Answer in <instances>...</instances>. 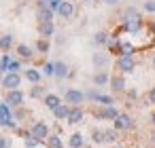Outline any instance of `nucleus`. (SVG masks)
<instances>
[{
  "instance_id": "obj_47",
  "label": "nucleus",
  "mask_w": 155,
  "mask_h": 148,
  "mask_svg": "<svg viewBox=\"0 0 155 148\" xmlns=\"http://www.w3.org/2000/svg\"><path fill=\"white\" fill-rule=\"evenodd\" d=\"M113 148H121V146H113Z\"/></svg>"
},
{
  "instance_id": "obj_29",
  "label": "nucleus",
  "mask_w": 155,
  "mask_h": 148,
  "mask_svg": "<svg viewBox=\"0 0 155 148\" xmlns=\"http://www.w3.org/2000/svg\"><path fill=\"white\" fill-rule=\"evenodd\" d=\"M43 95H45V89L38 87V85H34V87L30 89V97H43Z\"/></svg>"
},
{
  "instance_id": "obj_14",
  "label": "nucleus",
  "mask_w": 155,
  "mask_h": 148,
  "mask_svg": "<svg viewBox=\"0 0 155 148\" xmlns=\"http://www.w3.org/2000/svg\"><path fill=\"white\" fill-rule=\"evenodd\" d=\"M70 108H72V106H66V104H60V106H58V108L53 110V114H55V118H60V121H62V118H66V121H68V114H70Z\"/></svg>"
},
{
  "instance_id": "obj_38",
  "label": "nucleus",
  "mask_w": 155,
  "mask_h": 148,
  "mask_svg": "<svg viewBox=\"0 0 155 148\" xmlns=\"http://www.w3.org/2000/svg\"><path fill=\"white\" fill-rule=\"evenodd\" d=\"M100 2H104V5H117L119 0H100Z\"/></svg>"
},
{
  "instance_id": "obj_36",
  "label": "nucleus",
  "mask_w": 155,
  "mask_h": 148,
  "mask_svg": "<svg viewBox=\"0 0 155 148\" xmlns=\"http://www.w3.org/2000/svg\"><path fill=\"white\" fill-rule=\"evenodd\" d=\"M19 70V61H11L9 64V72H17Z\"/></svg>"
},
{
  "instance_id": "obj_42",
  "label": "nucleus",
  "mask_w": 155,
  "mask_h": 148,
  "mask_svg": "<svg viewBox=\"0 0 155 148\" xmlns=\"http://www.w3.org/2000/svg\"><path fill=\"white\" fill-rule=\"evenodd\" d=\"M151 28H153V32H155V19H153V24H151Z\"/></svg>"
},
{
  "instance_id": "obj_46",
  "label": "nucleus",
  "mask_w": 155,
  "mask_h": 148,
  "mask_svg": "<svg viewBox=\"0 0 155 148\" xmlns=\"http://www.w3.org/2000/svg\"><path fill=\"white\" fill-rule=\"evenodd\" d=\"M83 148H91V146H83Z\"/></svg>"
},
{
  "instance_id": "obj_30",
  "label": "nucleus",
  "mask_w": 155,
  "mask_h": 148,
  "mask_svg": "<svg viewBox=\"0 0 155 148\" xmlns=\"http://www.w3.org/2000/svg\"><path fill=\"white\" fill-rule=\"evenodd\" d=\"M36 49H38L41 53H47V51H49V43H47V38H41V40L36 43Z\"/></svg>"
},
{
  "instance_id": "obj_48",
  "label": "nucleus",
  "mask_w": 155,
  "mask_h": 148,
  "mask_svg": "<svg viewBox=\"0 0 155 148\" xmlns=\"http://www.w3.org/2000/svg\"><path fill=\"white\" fill-rule=\"evenodd\" d=\"M43 2H49V0H43Z\"/></svg>"
},
{
  "instance_id": "obj_9",
  "label": "nucleus",
  "mask_w": 155,
  "mask_h": 148,
  "mask_svg": "<svg viewBox=\"0 0 155 148\" xmlns=\"http://www.w3.org/2000/svg\"><path fill=\"white\" fill-rule=\"evenodd\" d=\"M72 13H74V7H72V2H64L60 5V9H58V15L60 17H64V19H68V17H72Z\"/></svg>"
},
{
  "instance_id": "obj_45",
  "label": "nucleus",
  "mask_w": 155,
  "mask_h": 148,
  "mask_svg": "<svg viewBox=\"0 0 155 148\" xmlns=\"http://www.w3.org/2000/svg\"><path fill=\"white\" fill-rule=\"evenodd\" d=\"M153 68H155V55H153Z\"/></svg>"
},
{
  "instance_id": "obj_5",
  "label": "nucleus",
  "mask_w": 155,
  "mask_h": 148,
  "mask_svg": "<svg viewBox=\"0 0 155 148\" xmlns=\"http://www.w3.org/2000/svg\"><path fill=\"white\" fill-rule=\"evenodd\" d=\"M36 17H38V21H41V24H43V21H53V11L49 9V5H45V2H43V0L38 2Z\"/></svg>"
},
{
  "instance_id": "obj_22",
  "label": "nucleus",
  "mask_w": 155,
  "mask_h": 148,
  "mask_svg": "<svg viewBox=\"0 0 155 148\" xmlns=\"http://www.w3.org/2000/svg\"><path fill=\"white\" fill-rule=\"evenodd\" d=\"M11 47H13V36H11V34L0 36V49H2V51H9Z\"/></svg>"
},
{
  "instance_id": "obj_3",
  "label": "nucleus",
  "mask_w": 155,
  "mask_h": 148,
  "mask_svg": "<svg viewBox=\"0 0 155 148\" xmlns=\"http://www.w3.org/2000/svg\"><path fill=\"white\" fill-rule=\"evenodd\" d=\"M64 99H66V104H70V106H79V104L85 102V93L79 91V89H66Z\"/></svg>"
},
{
  "instance_id": "obj_17",
  "label": "nucleus",
  "mask_w": 155,
  "mask_h": 148,
  "mask_svg": "<svg viewBox=\"0 0 155 148\" xmlns=\"http://www.w3.org/2000/svg\"><path fill=\"white\" fill-rule=\"evenodd\" d=\"M110 89H113V91H123V89H125L123 76H110Z\"/></svg>"
},
{
  "instance_id": "obj_25",
  "label": "nucleus",
  "mask_w": 155,
  "mask_h": 148,
  "mask_svg": "<svg viewBox=\"0 0 155 148\" xmlns=\"http://www.w3.org/2000/svg\"><path fill=\"white\" fill-rule=\"evenodd\" d=\"M104 142H117V129H104Z\"/></svg>"
},
{
  "instance_id": "obj_19",
  "label": "nucleus",
  "mask_w": 155,
  "mask_h": 148,
  "mask_svg": "<svg viewBox=\"0 0 155 148\" xmlns=\"http://www.w3.org/2000/svg\"><path fill=\"white\" fill-rule=\"evenodd\" d=\"M106 64H108L106 53H96V55H94V66H96V68H106Z\"/></svg>"
},
{
  "instance_id": "obj_26",
  "label": "nucleus",
  "mask_w": 155,
  "mask_h": 148,
  "mask_svg": "<svg viewBox=\"0 0 155 148\" xmlns=\"http://www.w3.org/2000/svg\"><path fill=\"white\" fill-rule=\"evenodd\" d=\"M94 43H96V45H106V43H108V34H106V32H98V34L94 36Z\"/></svg>"
},
{
  "instance_id": "obj_12",
  "label": "nucleus",
  "mask_w": 155,
  "mask_h": 148,
  "mask_svg": "<svg viewBox=\"0 0 155 148\" xmlns=\"http://www.w3.org/2000/svg\"><path fill=\"white\" fill-rule=\"evenodd\" d=\"M108 83H110V76H108L104 70H100V72H96V74H94V85L104 87V85H108Z\"/></svg>"
},
{
  "instance_id": "obj_39",
  "label": "nucleus",
  "mask_w": 155,
  "mask_h": 148,
  "mask_svg": "<svg viewBox=\"0 0 155 148\" xmlns=\"http://www.w3.org/2000/svg\"><path fill=\"white\" fill-rule=\"evenodd\" d=\"M0 148H7V142H5V137H0Z\"/></svg>"
},
{
  "instance_id": "obj_21",
  "label": "nucleus",
  "mask_w": 155,
  "mask_h": 148,
  "mask_svg": "<svg viewBox=\"0 0 155 148\" xmlns=\"http://www.w3.org/2000/svg\"><path fill=\"white\" fill-rule=\"evenodd\" d=\"M26 78H28L30 83L38 85V83H41V72H38V70H34V68H30V70H26Z\"/></svg>"
},
{
  "instance_id": "obj_15",
  "label": "nucleus",
  "mask_w": 155,
  "mask_h": 148,
  "mask_svg": "<svg viewBox=\"0 0 155 148\" xmlns=\"http://www.w3.org/2000/svg\"><path fill=\"white\" fill-rule=\"evenodd\" d=\"M123 21L125 24H132V21H140V15H138V11L136 9H125V13H123Z\"/></svg>"
},
{
  "instance_id": "obj_18",
  "label": "nucleus",
  "mask_w": 155,
  "mask_h": 148,
  "mask_svg": "<svg viewBox=\"0 0 155 148\" xmlns=\"http://www.w3.org/2000/svg\"><path fill=\"white\" fill-rule=\"evenodd\" d=\"M47 146L49 148H64V142H62V137L58 133H53V135L47 137Z\"/></svg>"
},
{
  "instance_id": "obj_2",
  "label": "nucleus",
  "mask_w": 155,
  "mask_h": 148,
  "mask_svg": "<svg viewBox=\"0 0 155 148\" xmlns=\"http://www.w3.org/2000/svg\"><path fill=\"white\" fill-rule=\"evenodd\" d=\"M19 85H21V76H19L17 72H7V74H5V78H2V87H5L7 91L19 89Z\"/></svg>"
},
{
  "instance_id": "obj_34",
  "label": "nucleus",
  "mask_w": 155,
  "mask_h": 148,
  "mask_svg": "<svg viewBox=\"0 0 155 148\" xmlns=\"http://www.w3.org/2000/svg\"><path fill=\"white\" fill-rule=\"evenodd\" d=\"M38 144H41V142H36L32 135H28V137H26V148H36Z\"/></svg>"
},
{
  "instance_id": "obj_37",
  "label": "nucleus",
  "mask_w": 155,
  "mask_h": 148,
  "mask_svg": "<svg viewBox=\"0 0 155 148\" xmlns=\"http://www.w3.org/2000/svg\"><path fill=\"white\" fill-rule=\"evenodd\" d=\"M147 99H149L151 104H155V87H153V89H151V91L147 93Z\"/></svg>"
},
{
  "instance_id": "obj_10",
  "label": "nucleus",
  "mask_w": 155,
  "mask_h": 148,
  "mask_svg": "<svg viewBox=\"0 0 155 148\" xmlns=\"http://www.w3.org/2000/svg\"><path fill=\"white\" fill-rule=\"evenodd\" d=\"M38 32H41V36H43V38H49V36H53V32H55V28H53V21H43V24L38 26Z\"/></svg>"
},
{
  "instance_id": "obj_43",
  "label": "nucleus",
  "mask_w": 155,
  "mask_h": 148,
  "mask_svg": "<svg viewBox=\"0 0 155 148\" xmlns=\"http://www.w3.org/2000/svg\"><path fill=\"white\" fill-rule=\"evenodd\" d=\"M2 78H5V76H2V72H0V85H2Z\"/></svg>"
},
{
  "instance_id": "obj_8",
  "label": "nucleus",
  "mask_w": 155,
  "mask_h": 148,
  "mask_svg": "<svg viewBox=\"0 0 155 148\" xmlns=\"http://www.w3.org/2000/svg\"><path fill=\"white\" fill-rule=\"evenodd\" d=\"M96 116H98V118H108V121H115V118L119 116V112H117V108H115V106H104L102 110H98V112H96Z\"/></svg>"
},
{
  "instance_id": "obj_28",
  "label": "nucleus",
  "mask_w": 155,
  "mask_h": 148,
  "mask_svg": "<svg viewBox=\"0 0 155 148\" xmlns=\"http://www.w3.org/2000/svg\"><path fill=\"white\" fill-rule=\"evenodd\" d=\"M43 72H45V76H55V64L47 61V64L43 66Z\"/></svg>"
},
{
  "instance_id": "obj_7",
  "label": "nucleus",
  "mask_w": 155,
  "mask_h": 148,
  "mask_svg": "<svg viewBox=\"0 0 155 148\" xmlns=\"http://www.w3.org/2000/svg\"><path fill=\"white\" fill-rule=\"evenodd\" d=\"M7 104H9V106H21V104H24V93H21L19 89L9 91V93H7Z\"/></svg>"
},
{
  "instance_id": "obj_41",
  "label": "nucleus",
  "mask_w": 155,
  "mask_h": 148,
  "mask_svg": "<svg viewBox=\"0 0 155 148\" xmlns=\"http://www.w3.org/2000/svg\"><path fill=\"white\" fill-rule=\"evenodd\" d=\"M151 142H153V144H155V131H153V133H151Z\"/></svg>"
},
{
  "instance_id": "obj_24",
  "label": "nucleus",
  "mask_w": 155,
  "mask_h": 148,
  "mask_svg": "<svg viewBox=\"0 0 155 148\" xmlns=\"http://www.w3.org/2000/svg\"><path fill=\"white\" fill-rule=\"evenodd\" d=\"M132 53H134V47H132L130 43H121V47H119V57H121V55L132 57Z\"/></svg>"
},
{
  "instance_id": "obj_31",
  "label": "nucleus",
  "mask_w": 155,
  "mask_h": 148,
  "mask_svg": "<svg viewBox=\"0 0 155 148\" xmlns=\"http://www.w3.org/2000/svg\"><path fill=\"white\" fill-rule=\"evenodd\" d=\"M98 104H102V106H113V97H110V95H98Z\"/></svg>"
},
{
  "instance_id": "obj_6",
  "label": "nucleus",
  "mask_w": 155,
  "mask_h": 148,
  "mask_svg": "<svg viewBox=\"0 0 155 148\" xmlns=\"http://www.w3.org/2000/svg\"><path fill=\"white\" fill-rule=\"evenodd\" d=\"M134 59L132 57H125V55H121L119 59H117V68L123 72V74H127V72H134Z\"/></svg>"
},
{
  "instance_id": "obj_11",
  "label": "nucleus",
  "mask_w": 155,
  "mask_h": 148,
  "mask_svg": "<svg viewBox=\"0 0 155 148\" xmlns=\"http://www.w3.org/2000/svg\"><path fill=\"white\" fill-rule=\"evenodd\" d=\"M81 121H83V110H81L79 106H72V108H70V114H68V123L77 125V123H81Z\"/></svg>"
},
{
  "instance_id": "obj_1",
  "label": "nucleus",
  "mask_w": 155,
  "mask_h": 148,
  "mask_svg": "<svg viewBox=\"0 0 155 148\" xmlns=\"http://www.w3.org/2000/svg\"><path fill=\"white\" fill-rule=\"evenodd\" d=\"M30 135L36 140V142H45L49 137V127L43 123V121H36L32 127H30Z\"/></svg>"
},
{
  "instance_id": "obj_40",
  "label": "nucleus",
  "mask_w": 155,
  "mask_h": 148,
  "mask_svg": "<svg viewBox=\"0 0 155 148\" xmlns=\"http://www.w3.org/2000/svg\"><path fill=\"white\" fill-rule=\"evenodd\" d=\"M151 123L155 125V112H151Z\"/></svg>"
},
{
  "instance_id": "obj_16",
  "label": "nucleus",
  "mask_w": 155,
  "mask_h": 148,
  "mask_svg": "<svg viewBox=\"0 0 155 148\" xmlns=\"http://www.w3.org/2000/svg\"><path fill=\"white\" fill-rule=\"evenodd\" d=\"M62 104V99L58 97V95H53V93H49V95H45V106L49 108V110H55L58 106Z\"/></svg>"
},
{
  "instance_id": "obj_33",
  "label": "nucleus",
  "mask_w": 155,
  "mask_h": 148,
  "mask_svg": "<svg viewBox=\"0 0 155 148\" xmlns=\"http://www.w3.org/2000/svg\"><path fill=\"white\" fill-rule=\"evenodd\" d=\"M9 64H11L9 55H5V57H2V61H0V72H5V70L9 72Z\"/></svg>"
},
{
  "instance_id": "obj_35",
  "label": "nucleus",
  "mask_w": 155,
  "mask_h": 148,
  "mask_svg": "<svg viewBox=\"0 0 155 148\" xmlns=\"http://www.w3.org/2000/svg\"><path fill=\"white\" fill-rule=\"evenodd\" d=\"M62 2H64V0H49V2H47V5H49V9H51V11H58Z\"/></svg>"
},
{
  "instance_id": "obj_32",
  "label": "nucleus",
  "mask_w": 155,
  "mask_h": 148,
  "mask_svg": "<svg viewBox=\"0 0 155 148\" xmlns=\"http://www.w3.org/2000/svg\"><path fill=\"white\" fill-rule=\"evenodd\" d=\"M142 9H144V13H155V0H147Z\"/></svg>"
},
{
  "instance_id": "obj_23",
  "label": "nucleus",
  "mask_w": 155,
  "mask_h": 148,
  "mask_svg": "<svg viewBox=\"0 0 155 148\" xmlns=\"http://www.w3.org/2000/svg\"><path fill=\"white\" fill-rule=\"evenodd\" d=\"M17 53H19V57H24V59H30V57L34 55L28 45H17Z\"/></svg>"
},
{
  "instance_id": "obj_13",
  "label": "nucleus",
  "mask_w": 155,
  "mask_h": 148,
  "mask_svg": "<svg viewBox=\"0 0 155 148\" xmlns=\"http://www.w3.org/2000/svg\"><path fill=\"white\" fill-rule=\"evenodd\" d=\"M68 146H70V148H83V146H85V137H83V133H72L70 140H68Z\"/></svg>"
},
{
  "instance_id": "obj_20",
  "label": "nucleus",
  "mask_w": 155,
  "mask_h": 148,
  "mask_svg": "<svg viewBox=\"0 0 155 148\" xmlns=\"http://www.w3.org/2000/svg\"><path fill=\"white\" fill-rule=\"evenodd\" d=\"M55 76H58V78H66V76H68V66H66L64 61H58V64H55Z\"/></svg>"
},
{
  "instance_id": "obj_44",
  "label": "nucleus",
  "mask_w": 155,
  "mask_h": 148,
  "mask_svg": "<svg viewBox=\"0 0 155 148\" xmlns=\"http://www.w3.org/2000/svg\"><path fill=\"white\" fill-rule=\"evenodd\" d=\"M81 2H94V0H81Z\"/></svg>"
},
{
  "instance_id": "obj_4",
  "label": "nucleus",
  "mask_w": 155,
  "mask_h": 148,
  "mask_svg": "<svg viewBox=\"0 0 155 148\" xmlns=\"http://www.w3.org/2000/svg\"><path fill=\"white\" fill-rule=\"evenodd\" d=\"M113 127H115L117 131H127V129L134 127V121L130 118V114H121V112H119V116L113 121Z\"/></svg>"
},
{
  "instance_id": "obj_27",
  "label": "nucleus",
  "mask_w": 155,
  "mask_h": 148,
  "mask_svg": "<svg viewBox=\"0 0 155 148\" xmlns=\"http://www.w3.org/2000/svg\"><path fill=\"white\" fill-rule=\"evenodd\" d=\"M91 140H94L96 144H102V142H104V131H102V129H94V131H91Z\"/></svg>"
}]
</instances>
